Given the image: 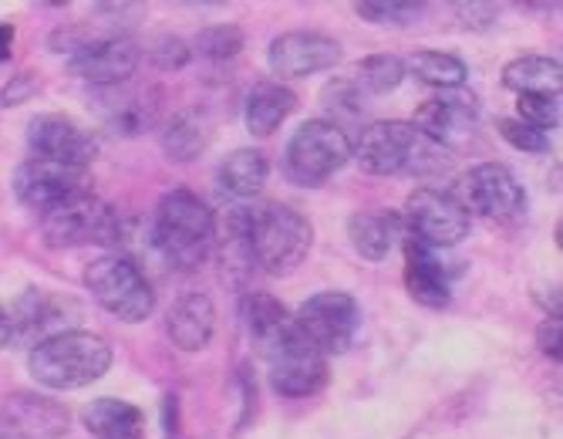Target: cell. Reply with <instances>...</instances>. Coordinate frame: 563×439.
I'll return each instance as SVG.
<instances>
[{"label": "cell", "instance_id": "cell-1", "mask_svg": "<svg viewBox=\"0 0 563 439\" xmlns=\"http://www.w3.org/2000/svg\"><path fill=\"white\" fill-rule=\"evenodd\" d=\"M246 328L271 369V385L287 399H307L328 382L324 355L303 338L294 315L274 295L246 298Z\"/></svg>", "mask_w": 563, "mask_h": 439}, {"label": "cell", "instance_id": "cell-2", "mask_svg": "<svg viewBox=\"0 0 563 439\" xmlns=\"http://www.w3.org/2000/svg\"><path fill=\"white\" fill-rule=\"evenodd\" d=\"M351 156L368 176H429L452 163V153L416 132L412 122H368L351 142Z\"/></svg>", "mask_w": 563, "mask_h": 439}, {"label": "cell", "instance_id": "cell-3", "mask_svg": "<svg viewBox=\"0 0 563 439\" xmlns=\"http://www.w3.org/2000/svg\"><path fill=\"white\" fill-rule=\"evenodd\" d=\"M115 362L112 345L101 334L71 328L41 341L27 355V372L44 388H85L98 382Z\"/></svg>", "mask_w": 563, "mask_h": 439}, {"label": "cell", "instance_id": "cell-4", "mask_svg": "<svg viewBox=\"0 0 563 439\" xmlns=\"http://www.w3.org/2000/svg\"><path fill=\"white\" fill-rule=\"evenodd\" d=\"M152 240L169 267L196 271L213 254V210L196 193L173 189L156 207Z\"/></svg>", "mask_w": 563, "mask_h": 439}, {"label": "cell", "instance_id": "cell-5", "mask_svg": "<svg viewBox=\"0 0 563 439\" xmlns=\"http://www.w3.org/2000/svg\"><path fill=\"white\" fill-rule=\"evenodd\" d=\"M250 237L253 257L274 277L297 271L314 248V227L300 210L284 204H264L250 210Z\"/></svg>", "mask_w": 563, "mask_h": 439}, {"label": "cell", "instance_id": "cell-6", "mask_svg": "<svg viewBox=\"0 0 563 439\" xmlns=\"http://www.w3.org/2000/svg\"><path fill=\"white\" fill-rule=\"evenodd\" d=\"M85 287L98 308L125 325H139L156 311V290L129 254H101L85 267Z\"/></svg>", "mask_w": 563, "mask_h": 439}, {"label": "cell", "instance_id": "cell-7", "mask_svg": "<svg viewBox=\"0 0 563 439\" xmlns=\"http://www.w3.org/2000/svg\"><path fill=\"white\" fill-rule=\"evenodd\" d=\"M351 163V139L331 119H307L284 150V176L294 186H324Z\"/></svg>", "mask_w": 563, "mask_h": 439}, {"label": "cell", "instance_id": "cell-8", "mask_svg": "<svg viewBox=\"0 0 563 439\" xmlns=\"http://www.w3.org/2000/svg\"><path fill=\"white\" fill-rule=\"evenodd\" d=\"M41 237L55 251H75V248H106L122 237V217L112 204H106L95 193L75 197L55 210L41 213Z\"/></svg>", "mask_w": 563, "mask_h": 439}, {"label": "cell", "instance_id": "cell-9", "mask_svg": "<svg viewBox=\"0 0 563 439\" xmlns=\"http://www.w3.org/2000/svg\"><path fill=\"white\" fill-rule=\"evenodd\" d=\"M294 321L303 338L328 359L344 355L354 345L357 331H362V308L344 290H318L300 305Z\"/></svg>", "mask_w": 563, "mask_h": 439}, {"label": "cell", "instance_id": "cell-10", "mask_svg": "<svg viewBox=\"0 0 563 439\" xmlns=\"http://www.w3.org/2000/svg\"><path fill=\"white\" fill-rule=\"evenodd\" d=\"M455 200L493 223H517L527 213V189L517 173L503 163L473 166L459 183Z\"/></svg>", "mask_w": 563, "mask_h": 439}, {"label": "cell", "instance_id": "cell-11", "mask_svg": "<svg viewBox=\"0 0 563 439\" xmlns=\"http://www.w3.org/2000/svg\"><path fill=\"white\" fill-rule=\"evenodd\" d=\"M401 227L408 237L426 243L432 251L455 248L470 237V210L459 204L452 193L442 189H416L405 204Z\"/></svg>", "mask_w": 563, "mask_h": 439}, {"label": "cell", "instance_id": "cell-12", "mask_svg": "<svg viewBox=\"0 0 563 439\" xmlns=\"http://www.w3.org/2000/svg\"><path fill=\"white\" fill-rule=\"evenodd\" d=\"M14 197L37 210L47 213L75 197H85L91 189V173L88 166H68V163H51V160H27L14 169Z\"/></svg>", "mask_w": 563, "mask_h": 439}, {"label": "cell", "instance_id": "cell-13", "mask_svg": "<svg viewBox=\"0 0 563 439\" xmlns=\"http://www.w3.org/2000/svg\"><path fill=\"white\" fill-rule=\"evenodd\" d=\"M11 318V341L21 345H41V341L55 338L62 331L78 328V301L68 295H55V290H24L18 305L8 311Z\"/></svg>", "mask_w": 563, "mask_h": 439}, {"label": "cell", "instance_id": "cell-14", "mask_svg": "<svg viewBox=\"0 0 563 439\" xmlns=\"http://www.w3.org/2000/svg\"><path fill=\"white\" fill-rule=\"evenodd\" d=\"M341 58H344L341 41L324 31H287L274 37L267 47V65L280 81L311 78L318 72L341 65Z\"/></svg>", "mask_w": 563, "mask_h": 439}, {"label": "cell", "instance_id": "cell-15", "mask_svg": "<svg viewBox=\"0 0 563 439\" xmlns=\"http://www.w3.org/2000/svg\"><path fill=\"white\" fill-rule=\"evenodd\" d=\"M139 58L142 47L129 34H101L68 58V72L95 88H119L135 75Z\"/></svg>", "mask_w": 563, "mask_h": 439}, {"label": "cell", "instance_id": "cell-16", "mask_svg": "<svg viewBox=\"0 0 563 439\" xmlns=\"http://www.w3.org/2000/svg\"><path fill=\"white\" fill-rule=\"evenodd\" d=\"M479 122V102L466 88H452V91H439L435 99L422 102L416 109V132H422L426 139H432L442 150H452L466 135H473Z\"/></svg>", "mask_w": 563, "mask_h": 439}, {"label": "cell", "instance_id": "cell-17", "mask_svg": "<svg viewBox=\"0 0 563 439\" xmlns=\"http://www.w3.org/2000/svg\"><path fill=\"white\" fill-rule=\"evenodd\" d=\"M27 145L34 160H51V163H68V166H91L98 156V142L91 132H85L78 122L68 116H37L27 125Z\"/></svg>", "mask_w": 563, "mask_h": 439}, {"label": "cell", "instance_id": "cell-18", "mask_svg": "<svg viewBox=\"0 0 563 439\" xmlns=\"http://www.w3.org/2000/svg\"><path fill=\"white\" fill-rule=\"evenodd\" d=\"M0 422L18 439H65L71 429V413L51 396L14 393L0 403Z\"/></svg>", "mask_w": 563, "mask_h": 439}, {"label": "cell", "instance_id": "cell-19", "mask_svg": "<svg viewBox=\"0 0 563 439\" xmlns=\"http://www.w3.org/2000/svg\"><path fill=\"white\" fill-rule=\"evenodd\" d=\"M213 248L220 251V267L223 274L243 287L257 267V257H253V237H250V210L240 204L223 207L213 217Z\"/></svg>", "mask_w": 563, "mask_h": 439}, {"label": "cell", "instance_id": "cell-20", "mask_svg": "<svg viewBox=\"0 0 563 439\" xmlns=\"http://www.w3.org/2000/svg\"><path fill=\"white\" fill-rule=\"evenodd\" d=\"M405 287L422 308L442 311L452 301V281L439 257V251L426 248V243L405 240Z\"/></svg>", "mask_w": 563, "mask_h": 439}, {"label": "cell", "instance_id": "cell-21", "mask_svg": "<svg viewBox=\"0 0 563 439\" xmlns=\"http://www.w3.org/2000/svg\"><path fill=\"white\" fill-rule=\"evenodd\" d=\"M217 331V305L202 290L179 295L166 315V334L179 352H202L213 341Z\"/></svg>", "mask_w": 563, "mask_h": 439}, {"label": "cell", "instance_id": "cell-22", "mask_svg": "<svg viewBox=\"0 0 563 439\" xmlns=\"http://www.w3.org/2000/svg\"><path fill=\"white\" fill-rule=\"evenodd\" d=\"M109 106H106V122L119 135H139L156 125L163 116V91L159 88H109Z\"/></svg>", "mask_w": 563, "mask_h": 439}, {"label": "cell", "instance_id": "cell-23", "mask_svg": "<svg viewBox=\"0 0 563 439\" xmlns=\"http://www.w3.org/2000/svg\"><path fill=\"white\" fill-rule=\"evenodd\" d=\"M297 112V95L284 81H257L243 102V119L253 139H271Z\"/></svg>", "mask_w": 563, "mask_h": 439}, {"label": "cell", "instance_id": "cell-24", "mask_svg": "<svg viewBox=\"0 0 563 439\" xmlns=\"http://www.w3.org/2000/svg\"><path fill=\"white\" fill-rule=\"evenodd\" d=\"M213 139V119L207 109H183L166 119L163 125V153L173 163H192L207 153V145Z\"/></svg>", "mask_w": 563, "mask_h": 439}, {"label": "cell", "instance_id": "cell-25", "mask_svg": "<svg viewBox=\"0 0 563 439\" xmlns=\"http://www.w3.org/2000/svg\"><path fill=\"white\" fill-rule=\"evenodd\" d=\"M401 217L395 210H362L347 220V240L351 248L365 261L378 264L391 254V248L401 237Z\"/></svg>", "mask_w": 563, "mask_h": 439}, {"label": "cell", "instance_id": "cell-26", "mask_svg": "<svg viewBox=\"0 0 563 439\" xmlns=\"http://www.w3.org/2000/svg\"><path fill=\"white\" fill-rule=\"evenodd\" d=\"M81 422L95 439H142L145 436L142 409L112 396L88 403L81 413Z\"/></svg>", "mask_w": 563, "mask_h": 439}, {"label": "cell", "instance_id": "cell-27", "mask_svg": "<svg viewBox=\"0 0 563 439\" xmlns=\"http://www.w3.org/2000/svg\"><path fill=\"white\" fill-rule=\"evenodd\" d=\"M503 88L520 95H560L563 68L550 55H523L503 68Z\"/></svg>", "mask_w": 563, "mask_h": 439}, {"label": "cell", "instance_id": "cell-28", "mask_svg": "<svg viewBox=\"0 0 563 439\" xmlns=\"http://www.w3.org/2000/svg\"><path fill=\"white\" fill-rule=\"evenodd\" d=\"M271 179V163L261 150H236L220 166V186L233 200H253L261 197Z\"/></svg>", "mask_w": 563, "mask_h": 439}, {"label": "cell", "instance_id": "cell-29", "mask_svg": "<svg viewBox=\"0 0 563 439\" xmlns=\"http://www.w3.org/2000/svg\"><path fill=\"white\" fill-rule=\"evenodd\" d=\"M405 72H412L419 81L452 91V88H463L470 78V68L463 65V58H455L449 52H416L412 58L405 62Z\"/></svg>", "mask_w": 563, "mask_h": 439}, {"label": "cell", "instance_id": "cell-30", "mask_svg": "<svg viewBox=\"0 0 563 439\" xmlns=\"http://www.w3.org/2000/svg\"><path fill=\"white\" fill-rule=\"evenodd\" d=\"M405 75H408L405 72V58L382 52V55H368L365 62H357L354 85L362 88V91H372V95H388V91H395L405 81Z\"/></svg>", "mask_w": 563, "mask_h": 439}, {"label": "cell", "instance_id": "cell-31", "mask_svg": "<svg viewBox=\"0 0 563 439\" xmlns=\"http://www.w3.org/2000/svg\"><path fill=\"white\" fill-rule=\"evenodd\" d=\"M192 52L199 58H207V62H233L240 52H243V28L236 24H213V28H202L196 34V44H192Z\"/></svg>", "mask_w": 563, "mask_h": 439}, {"label": "cell", "instance_id": "cell-32", "mask_svg": "<svg viewBox=\"0 0 563 439\" xmlns=\"http://www.w3.org/2000/svg\"><path fill=\"white\" fill-rule=\"evenodd\" d=\"M354 14L372 24L405 28V24L422 21L426 4H412V0H362V4H354Z\"/></svg>", "mask_w": 563, "mask_h": 439}, {"label": "cell", "instance_id": "cell-33", "mask_svg": "<svg viewBox=\"0 0 563 439\" xmlns=\"http://www.w3.org/2000/svg\"><path fill=\"white\" fill-rule=\"evenodd\" d=\"M560 112H563L560 95H520L517 99V119L547 135H550V129L560 125Z\"/></svg>", "mask_w": 563, "mask_h": 439}, {"label": "cell", "instance_id": "cell-34", "mask_svg": "<svg viewBox=\"0 0 563 439\" xmlns=\"http://www.w3.org/2000/svg\"><path fill=\"white\" fill-rule=\"evenodd\" d=\"M496 132L506 139V145H514V150H520V153H547L550 150V135L520 122L517 116L496 119Z\"/></svg>", "mask_w": 563, "mask_h": 439}, {"label": "cell", "instance_id": "cell-35", "mask_svg": "<svg viewBox=\"0 0 563 439\" xmlns=\"http://www.w3.org/2000/svg\"><path fill=\"white\" fill-rule=\"evenodd\" d=\"M148 62L163 72H179L192 62V47L179 34H159L148 47Z\"/></svg>", "mask_w": 563, "mask_h": 439}, {"label": "cell", "instance_id": "cell-36", "mask_svg": "<svg viewBox=\"0 0 563 439\" xmlns=\"http://www.w3.org/2000/svg\"><path fill=\"white\" fill-rule=\"evenodd\" d=\"M37 91V78L34 75H18L4 85L0 91V109H14V106H24L31 95Z\"/></svg>", "mask_w": 563, "mask_h": 439}, {"label": "cell", "instance_id": "cell-37", "mask_svg": "<svg viewBox=\"0 0 563 439\" xmlns=\"http://www.w3.org/2000/svg\"><path fill=\"white\" fill-rule=\"evenodd\" d=\"M455 14H459V21H463L466 28L483 31V28H489L496 21L499 11L493 4H455Z\"/></svg>", "mask_w": 563, "mask_h": 439}, {"label": "cell", "instance_id": "cell-38", "mask_svg": "<svg viewBox=\"0 0 563 439\" xmlns=\"http://www.w3.org/2000/svg\"><path fill=\"white\" fill-rule=\"evenodd\" d=\"M537 349L550 362H560V318H550L537 328Z\"/></svg>", "mask_w": 563, "mask_h": 439}, {"label": "cell", "instance_id": "cell-39", "mask_svg": "<svg viewBox=\"0 0 563 439\" xmlns=\"http://www.w3.org/2000/svg\"><path fill=\"white\" fill-rule=\"evenodd\" d=\"M14 55V24L0 21V65H8Z\"/></svg>", "mask_w": 563, "mask_h": 439}, {"label": "cell", "instance_id": "cell-40", "mask_svg": "<svg viewBox=\"0 0 563 439\" xmlns=\"http://www.w3.org/2000/svg\"><path fill=\"white\" fill-rule=\"evenodd\" d=\"M11 345V318H8V308L0 305V349Z\"/></svg>", "mask_w": 563, "mask_h": 439}]
</instances>
